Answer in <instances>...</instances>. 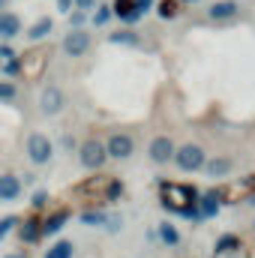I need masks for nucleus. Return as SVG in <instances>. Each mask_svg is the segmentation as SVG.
I'll use <instances>...</instances> for the list:
<instances>
[{"label": "nucleus", "mask_w": 255, "mask_h": 258, "mask_svg": "<svg viewBox=\"0 0 255 258\" xmlns=\"http://www.w3.org/2000/svg\"><path fill=\"white\" fill-rule=\"evenodd\" d=\"M69 27L75 30V27H87V12L84 9H72L69 12Z\"/></svg>", "instance_id": "nucleus-32"}, {"label": "nucleus", "mask_w": 255, "mask_h": 258, "mask_svg": "<svg viewBox=\"0 0 255 258\" xmlns=\"http://www.w3.org/2000/svg\"><path fill=\"white\" fill-rule=\"evenodd\" d=\"M21 192H24L21 177L12 174V171H3V174H0V204H12V201H18Z\"/></svg>", "instance_id": "nucleus-15"}, {"label": "nucleus", "mask_w": 255, "mask_h": 258, "mask_svg": "<svg viewBox=\"0 0 255 258\" xmlns=\"http://www.w3.org/2000/svg\"><path fill=\"white\" fill-rule=\"evenodd\" d=\"M90 45H93V36H90L87 27H75V30L69 27V33L60 39V51H63L66 57H72V60L84 57L90 51Z\"/></svg>", "instance_id": "nucleus-7"}, {"label": "nucleus", "mask_w": 255, "mask_h": 258, "mask_svg": "<svg viewBox=\"0 0 255 258\" xmlns=\"http://www.w3.org/2000/svg\"><path fill=\"white\" fill-rule=\"evenodd\" d=\"M237 9H240V6H237L234 0H216V3L210 6V12H207V15H210L213 21H225V18H234V15H237Z\"/></svg>", "instance_id": "nucleus-20"}, {"label": "nucleus", "mask_w": 255, "mask_h": 258, "mask_svg": "<svg viewBox=\"0 0 255 258\" xmlns=\"http://www.w3.org/2000/svg\"><path fill=\"white\" fill-rule=\"evenodd\" d=\"M228 171H231V159L228 156H213V159L204 162V174L207 177H225Z\"/></svg>", "instance_id": "nucleus-21"}, {"label": "nucleus", "mask_w": 255, "mask_h": 258, "mask_svg": "<svg viewBox=\"0 0 255 258\" xmlns=\"http://www.w3.org/2000/svg\"><path fill=\"white\" fill-rule=\"evenodd\" d=\"M108 42L111 45H141V36L132 30V27H123L117 33H108Z\"/></svg>", "instance_id": "nucleus-23"}, {"label": "nucleus", "mask_w": 255, "mask_h": 258, "mask_svg": "<svg viewBox=\"0 0 255 258\" xmlns=\"http://www.w3.org/2000/svg\"><path fill=\"white\" fill-rule=\"evenodd\" d=\"M0 72H3V78H6V81H18V75H21L18 57H12V60H0Z\"/></svg>", "instance_id": "nucleus-28"}, {"label": "nucleus", "mask_w": 255, "mask_h": 258, "mask_svg": "<svg viewBox=\"0 0 255 258\" xmlns=\"http://www.w3.org/2000/svg\"><path fill=\"white\" fill-rule=\"evenodd\" d=\"M153 6H156V0H135V9H138L141 15H144V12H150Z\"/></svg>", "instance_id": "nucleus-35"}, {"label": "nucleus", "mask_w": 255, "mask_h": 258, "mask_svg": "<svg viewBox=\"0 0 255 258\" xmlns=\"http://www.w3.org/2000/svg\"><path fill=\"white\" fill-rule=\"evenodd\" d=\"M3 258H27V252H21V249H15V252H6Z\"/></svg>", "instance_id": "nucleus-40"}, {"label": "nucleus", "mask_w": 255, "mask_h": 258, "mask_svg": "<svg viewBox=\"0 0 255 258\" xmlns=\"http://www.w3.org/2000/svg\"><path fill=\"white\" fill-rule=\"evenodd\" d=\"M51 30H54V18H51V15H39V18H36V21H33L21 36H27V42H30V45H36V42H45Z\"/></svg>", "instance_id": "nucleus-16"}, {"label": "nucleus", "mask_w": 255, "mask_h": 258, "mask_svg": "<svg viewBox=\"0 0 255 258\" xmlns=\"http://www.w3.org/2000/svg\"><path fill=\"white\" fill-rule=\"evenodd\" d=\"M198 210H201V219H213L216 213H219V198H216V189H210V192L198 195Z\"/></svg>", "instance_id": "nucleus-19"}, {"label": "nucleus", "mask_w": 255, "mask_h": 258, "mask_svg": "<svg viewBox=\"0 0 255 258\" xmlns=\"http://www.w3.org/2000/svg\"><path fill=\"white\" fill-rule=\"evenodd\" d=\"M156 234H159V240H162L165 246H177V243H180V234H177V228H174L171 222H159V231H156Z\"/></svg>", "instance_id": "nucleus-26"}, {"label": "nucleus", "mask_w": 255, "mask_h": 258, "mask_svg": "<svg viewBox=\"0 0 255 258\" xmlns=\"http://www.w3.org/2000/svg\"><path fill=\"white\" fill-rule=\"evenodd\" d=\"M237 246H243V243H240V237H234V234H222V237L216 240V252H231V249H237Z\"/></svg>", "instance_id": "nucleus-30"}, {"label": "nucleus", "mask_w": 255, "mask_h": 258, "mask_svg": "<svg viewBox=\"0 0 255 258\" xmlns=\"http://www.w3.org/2000/svg\"><path fill=\"white\" fill-rule=\"evenodd\" d=\"M180 171H201L207 156H204V147L201 144H183L174 150V159H171Z\"/></svg>", "instance_id": "nucleus-8"}, {"label": "nucleus", "mask_w": 255, "mask_h": 258, "mask_svg": "<svg viewBox=\"0 0 255 258\" xmlns=\"http://www.w3.org/2000/svg\"><path fill=\"white\" fill-rule=\"evenodd\" d=\"M24 153H27L30 165L42 168V165H48V162L54 159V141H51L45 132H30L27 141H24Z\"/></svg>", "instance_id": "nucleus-4"}, {"label": "nucleus", "mask_w": 255, "mask_h": 258, "mask_svg": "<svg viewBox=\"0 0 255 258\" xmlns=\"http://www.w3.org/2000/svg\"><path fill=\"white\" fill-rule=\"evenodd\" d=\"M18 99V84L15 81H0V102H15Z\"/></svg>", "instance_id": "nucleus-31"}, {"label": "nucleus", "mask_w": 255, "mask_h": 258, "mask_svg": "<svg viewBox=\"0 0 255 258\" xmlns=\"http://www.w3.org/2000/svg\"><path fill=\"white\" fill-rule=\"evenodd\" d=\"M111 18H114V15H111V6H96V12H93L90 24H93V27H105Z\"/></svg>", "instance_id": "nucleus-29"}, {"label": "nucleus", "mask_w": 255, "mask_h": 258, "mask_svg": "<svg viewBox=\"0 0 255 258\" xmlns=\"http://www.w3.org/2000/svg\"><path fill=\"white\" fill-rule=\"evenodd\" d=\"M48 192L45 189H33L30 192V210H36V213H45V207H48Z\"/></svg>", "instance_id": "nucleus-27"}, {"label": "nucleus", "mask_w": 255, "mask_h": 258, "mask_svg": "<svg viewBox=\"0 0 255 258\" xmlns=\"http://www.w3.org/2000/svg\"><path fill=\"white\" fill-rule=\"evenodd\" d=\"M18 222H21V213H6V216H0V243H3L9 234L18 231Z\"/></svg>", "instance_id": "nucleus-25"}, {"label": "nucleus", "mask_w": 255, "mask_h": 258, "mask_svg": "<svg viewBox=\"0 0 255 258\" xmlns=\"http://www.w3.org/2000/svg\"><path fill=\"white\" fill-rule=\"evenodd\" d=\"M105 153H108V159H129L132 153H135V138L126 135V132H111L108 135V141H105Z\"/></svg>", "instance_id": "nucleus-12"}, {"label": "nucleus", "mask_w": 255, "mask_h": 258, "mask_svg": "<svg viewBox=\"0 0 255 258\" xmlns=\"http://www.w3.org/2000/svg\"><path fill=\"white\" fill-rule=\"evenodd\" d=\"M72 255H75V243L66 240V237H60V240H54V243L45 249L42 258H72Z\"/></svg>", "instance_id": "nucleus-22"}, {"label": "nucleus", "mask_w": 255, "mask_h": 258, "mask_svg": "<svg viewBox=\"0 0 255 258\" xmlns=\"http://www.w3.org/2000/svg\"><path fill=\"white\" fill-rule=\"evenodd\" d=\"M111 15L120 18V21L129 24V27L141 21V12L135 9V0H114V3H111Z\"/></svg>", "instance_id": "nucleus-17"}, {"label": "nucleus", "mask_w": 255, "mask_h": 258, "mask_svg": "<svg viewBox=\"0 0 255 258\" xmlns=\"http://www.w3.org/2000/svg\"><path fill=\"white\" fill-rule=\"evenodd\" d=\"M174 141L168 138V135H156L153 141H150V147H147V156H150V162L153 165H168L171 159H174Z\"/></svg>", "instance_id": "nucleus-13"}, {"label": "nucleus", "mask_w": 255, "mask_h": 258, "mask_svg": "<svg viewBox=\"0 0 255 258\" xmlns=\"http://www.w3.org/2000/svg\"><path fill=\"white\" fill-rule=\"evenodd\" d=\"M60 144H63L66 150H72V147H75V138H72V135H63V141H60Z\"/></svg>", "instance_id": "nucleus-39"}, {"label": "nucleus", "mask_w": 255, "mask_h": 258, "mask_svg": "<svg viewBox=\"0 0 255 258\" xmlns=\"http://www.w3.org/2000/svg\"><path fill=\"white\" fill-rule=\"evenodd\" d=\"M21 33H24L21 15L12 12V9H3V12H0V42H15Z\"/></svg>", "instance_id": "nucleus-14"}, {"label": "nucleus", "mask_w": 255, "mask_h": 258, "mask_svg": "<svg viewBox=\"0 0 255 258\" xmlns=\"http://www.w3.org/2000/svg\"><path fill=\"white\" fill-rule=\"evenodd\" d=\"M69 219H72V207H69V204L42 213V240H45V237H57V234L66 228Z\"/></svg>", "instance_id": "nucleus-11"}, {"label": "nucleus", "mask_w": 255, "mask_h": 258, "mask_svg": "<svg viewBox=\"0 0 255 258\" xmlns=\"http://www.w3.org/2000/svg\"><path fill=\"white\" fill-rule=\"evenodd\" d=\"M51 45H45V42H36V45H30L27 51H21L18 54V66H21V81H27V84H36L42 75H45V69H48V60H51Z\"/></svg>", "instance_id": "nucleus-1"}, {"label": "nucleus", "mask_w": 255, "mask_h": 258, "mask_svg": "<svg viewBox=\"0 0 255 258\" xmlns=\"http://www.w3.org/2000/svg\"><path fill=\"white\" fill-rule=\"evenodd\" d=\"M78 219H81V225L102 228V225H105V219H108V210H105V207H84V210L78 213Z\"/></svg>", "instance_id": "nucleus-18"}, {"label": "nucleus", "mask_w": 255, "mask_h": 258, "mask_svg": "<svg viewBox=\"0 0 255 258\" xmlns=\"http://www.w3.org/2000/svg\"><path fill=\"white\" fill-rule=\"evenodd\" d=\"M72 9H75V3H72V0H57V12H60V15H69Z\"/></svg>", "instance_id": "nucleus-36"}, {"label": "nucleus", "mask_w": 255, "mask_h": 258, "mask_svg": "<svg viewBox=\"0 0 255 258\" xmlns=\"http://www.w3.org/2000/svg\"><path fill=\"white\" fill-rule=\"evenodd\" d=\"M15 234H18V243H21V246H36V243L42 240V213L30 210L27 216H21Z\"/></svg>", "instance_id": "nucleus-9"}, {"label": "nucleus", "mask_w": 255, "mask_h": 258, "mask_svg": "<svg viewBox=\"0 0 255 258\" xmlns=\"http://www.w3.org/2000/svg\"><path fill=\"white\" fill-rule=\"evenodd\" d=\"M159 201L168 213H183V207H189L198 201V189L189 183H171V180H162L159 183Z\"/></svg>", "instance_id": "nucleus-2"}, {"label": "nucleus", "mask_w": 255, "mask_h": 258, "mask_svg": "<svg viewBox=\"0 0 255 258\" xmlns=\"http://www.w3.org/2000/svg\"><path fill=\"white\" fill-rule=\"evenodd\" d=\"M111 180H114V174H102V171H96L93 177L75 183V186H72V195L90 201V207H102V204H108V186H111Z\"/></svg>", "instance_id": "nucleus-3"}, {"label": "nucleus", "mask_w": 255, "mask_h": 258, "mask_svg": "<svg viewBox=\"0 0 255 258\" xmlns=\"http://www.w3.org/2000/svg\"><path fill=\"white\" fill-rule=\"evenodd\" d=\"M72 3H75V9H84L87 15H90V9L96 6V0H72Z\"/></svg>", "instance_id": "nucleus-37"}, {"label": "nucleus", "mask_w": 255, "mask_h": 258, "mask_svg": "<svg viewBox=\"0 0 255 258\" xmlns=\"http://www.w3.org/2000/svg\"><path fill=\"white\" fill-rule=\"evenodd\" d=\"M21 183H24V186H33V183H36V174H33V171L21 174Z\"/></svg>", "instance_id": "nucleus-38"}, {"label": "nucleus", "mask_w": 255, "mask_h": 258, "mask_svg": "<svg viewBox=\"0 0 255 258\" xmlns=\"http://www.w3.org/2000/svg\"><path fill=\"white\" fill-rule=\"evenodd\" d=\"M180 3H198V0H180Z\"/></svg>", "instance_id": "nucleus-41"}, {"label": "nucleus", "mask_w": 255, "mask_h": 258, "mask_svg": "<svg viewBox=\"0 0 255 258\" xmlns=\"http://www.w3.org/2000/svg\"><path fill=\"white\" fill-rule=\"evenodd\" d=\"M105 231H111V234H117L120 228H123V219L117 216V213H108V219H105V225H102Z\"/></svg>", "instance_id": "nucleus-33"}, {"label": "nucleus", "mask_w": 255, "mask_h": 258, "mask_svg": "<svg viewBox=\"0 0 255 258\" xmlns=\"http://www.w3.org/2000/svg\"><path fill=\"white\" fill-rule=\"evenodd\" d=\"M78 162H81V168H87V171H102V165L108 162L105 141L96 138V135L84 138V141L78 144Z\"/></svg>", "instance_id": "nucleus-5"}, {"label": "nucleus", "mask_w": 255, "mask_h": 258, "mask_svg": "<svg viewBox=\"0 0 255 258\" xmlns=\"http://www.w3.org/2000/svg\"><path fill=\"white\" fill-rule=\"evenodd\" d=\"M216 198H219V204H237V201L255 198V174L240 177V180H228V183L216 186Z\"/></svg>", "instance_id": "nucleus-6"}, {"label": "nucleus", "mask_w": 255, "mask_h": 258, "mask_svg": "<svg viewBox=\"0 0 255 258\" xmlns=\"http://www.w3.org/2000/svg\"><path fill=\"white\" fill-rule=\"evenodd\" d=\"M180 0H159L156 3V15L162 18V21H171V18H177L180 15Z\"/></svg>", "instance_id": "nucleus-24"}, {"label": "nucleus", "mask_w": 255, "mask_h": 258, "mask_svg": "<svg viewBox=\"0 0 255 258\" xmlns=\"http://www.w3.org/2000/svg\"><path fill=\"white\" fill-rule=\"evenodd\" d=\"M213 258H246V246H237L231 252H213Z\"/></svg>", "instance_id": "nucleus-34"}, {"label": "nucleus", "mask_w": 255, "mask_h": 258, "mask_svg": "<svg viewBox=\"0 0 255 258\" xmlns=\"http://www.w3.org/2000/svg\"><path fill=\"white\" fill-rule=\"evenodd\" d=\"M39 111L45 114V117H57L60 111L66 108V93L63 87H57V84H48V87H42V93H39Z\"/></svg>", "instance_id": "nucleus-10"}]
</instances>
